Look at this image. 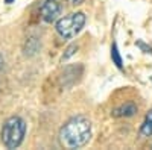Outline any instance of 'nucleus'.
Masks as SVG:
<instances>
[{"label":"nucleus","instance_id":"9","mask_svg":"<svg viewBox=\"0 0 152 150\" xmlns=\"http://www.w3.org/2000/svg\"><path fill=\"white\" fill-rule=\"evenodd\" d=\"M69 2H70V5H81L84 0H69Z\"/></svg>","mask_w":152,"mask_h":150},{"label":"nucleus","instance_id":"3","mask_svg":"<svg viewBox=\"0 0 152 150\" xmlns=\"http://www.w3.org/2000/svg\"><path fill=\"white\" fill-rule=\"evenodd\" d=\"M85 21L87 18L84 12H73L67 17L59 18L55 24V29L62 38H73L82 30V28L85 26Z\"/></svg>","mask_w":152,"mask_h":150},{"label":"nucleus","instance_id":"8","mask_svg":"<svg viewBox=\"0 0 152 150\" xmlns=\"http://www.w3.org/2000/svg\"><path fill=\"white\" fill-rule=\"evenodd\" d=\"M76 50H78V46H76V44H72L67 50H66V52L67 53H64V56H62V59H69L72 55H75V52H76Z\"/></svg>","mask_w":152,"mask_h":150},{"label":"nucleus","instance_id":"2","mask_svg":"<svg viewBox=\"0 0 152 150\" xmlns=\"http://www.w3.org/2000/svg\"><path fill=\"white\" fill-rule=\"evenodd\" d=\"M24 133H26V123L23 118L14 115L9 117L2 128V143L8 149H17L23 140H24Z\"/></svg>","mask_w":152,"mask_h":150},{"label":"nucleus","instance_id":"10","mask_svg":"<svg viewBox=\"0 0 152 150\" xmlns=\"http://www.w3.org/2000/svg\"><path fill=\"white\" fill-rule=\"evenodd\" d=\"M5 2H6V3H12V2H14V0H5Z\"/></svg>","mask_w":152,"mask_h":150},{"label":"nucleus","instance_id":"5","mask_svg":"<svg viewBox=\"0 0 152 150\" xmlns=\"http://www.w3.org/2000/svg\"><path fill=\"white\" fill-rule=\"evenodd\" d=\"M137 112V106L134 103H125L113 111V117H132Z\"/></svg>","mask_w":152,"mask_h":150},{"label":"nucleus","instance_id":"4","mask_svg":"<svg viewBox=\"0 0 152 150\" xmlns=\"http://www.w3.org/2000/svg\"><path fill=\"white\" fill-rule=\"evenodd\" d=\"M61 14V5L58 0H44L40 8V17L46 23H52Z\"/></svg>","mask_w":152,"mask_h":150},{"label":"nucleus","instance_id":"11","mask_svg":"<svg viewBox=\"0 0 152 150\" xmlns=\"http://www.w3.org/2000/svg\"><path fill=\"white\" fill-rule=\"evenodd\" d=\"M0 70H2V56H0Z\"/></svg>","mask_w":152,"mask_h":150},{"label":"nucleus","instance_id":"6","mask_svg":"<svg viewBox=\"0 0 152 150\" xmlns=\"http://www.w3.org/2000/svg\"><path fill=\"white\" fill-rule=\"evenodd\" d=\"M140 135L145 136V138L152 135V109L148 111V114L145 117V121H143L142 128H140Z\"/></svg>","mask_w":152,"mask_h":150},{"label":"nucleus","instance_id":"7","mask_svg":"<svg viewBox=\"0 0 152 150\" xmlns=\"http://www.w3.org/2000/svg\"><path fill=\"white\" fill-rule=\"evenodd\" d=\"M111 59H113V64H116L117 68H120V70L123 68V59H122V55L119 52V47L116 43L111 46Z\"/></svg>","mask_w":152,"mask_h":150},{"label":"nucleus","instance_id":"1","mask_svg":"<svg viewBox=\"0 0 152 150\" xmlns=\"http://www.w3.org/2000/svg\"><path fill=\"white\" fill-rule=\"evenodd\" d=\"M91 136V123L88 118L78 115L70 118L59 130V144L64 149H79Z\"/></svg>","mask_w":152,"mask_h":150}]
</instances>
